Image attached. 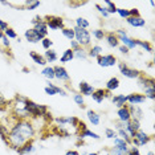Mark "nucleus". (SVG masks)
<instances>
[{"label":"nucleus","instance_id":"nucleus-1","mask_svg":"<svg viewBox=\"0 0 155 155\" xmlns=\"http://www.w3.org/2000/svg\"><path fill=\"white\" fill-rule=\"evenodd\" d=\"M12 126L21 134L27 140H33L35 134H36V129H35L32 121H29V119H16Z\"/></svg>","mask_w":155,"mask_h":155},{"label":"nucleus","instance_id":"nucleus-2","mask_svg":"<svg viewBox=\"0 0 155 155\" xmlns=\"http://www.w3.org/2000/svg\"><path fill=\"white\" fill-rule=\"evenodd\" d=\"M27 100L28 98L21 97V96H16L15 100L11 102V107L13 114L17 117V119H28L29 115L27 113Z\"/></svg>","mask_w":155,"mask_h":155},{"label":"nucleus","instance_id":"nucleus-3","mask_svg":"<svg viewBox=\"0 0 155 155\" xmlns=\"http://www.w3.org/2000/svg\"><path fill=\"white\" fill-rule=\"evenodd\" d=\"M27 142H28V140L24 138L21 134L17 131L13 126H11L9 133H8V139H7V146H9L11 149H15L17 151L20 147H23Z\"/></svg>","mask_w":155,"mask_h":155},{"label":"nucleus","instance_id":"nucleus-4","mask_svg":"<svg viewBox=\"0 0 155 155\" xmlns=\"http://www.w3.org/2000/svg\"><path fill=\"white\" fill-rule=\"evenodd\" d=\"M27 113L32 119L43 118L48 113V107L44 105H38L31 100H27Z\"/></svg>","mask_w":155,"mask_h":155},{"label":"nucleus","instance_id":"nucleus-5","mask_svg":"<svg viewBox=\"0 0 155 155\" xmlns=\"http://www.w3.org/2000/svg\"><path fill=\"white\" fill-rule=\"evenodd\" d=\"M74 31V40L78 43L81 48H86L90 47V41H91V35L87 29H82V28H73Z\"/></svg>","mask_w":155,"mask_h":155},{"label":"nucleus","instance_id":"nucleus-6","mask_svg":"<svg viewBox=\"0 0 155 155\" xmlns=\"http://www.w3.org/2000/svg\"><path fill=\"white\" fill-rule=\"evenodd\" d=\"M44 21L47 23L48 29H52V31L64 29L65 28L64 19H62V17H58V16H45Z\"/></svg>","mask_w":155,"mask_h":155},{"label":"nucleus","instance_id":"nucleus-7","mask_svg":"<svg viewBox=\"0 0 155 155\" xmlns=\"http://www.w3.org/2000/svg\"><path fill=\"white\" fill-rule=\"evenodd\" d=\"M115 35H117L119 43H122L123 47H126V48L129 49V51H130V49L137 48V47H135V40H134V38H131V37H129L125 29H118L117 32H115Z\"/></svg>","mask_w":155,"mask_h":155},{"label":"nucleus","instance_id":"nucleus-8","mask_svg":"<svg viewBox=\"0 0 155 155\" xmlns=\"http://www.w3.org/2000/svg\"><path fill=\"white\" fill-rule=\"evenodd\" d=\"M151 140V137L147 134L146 131H142V130H138L135 133V135L131 138V143L134 144L135 147H139V146H144L147 144Z\"/></svg>","mask_w":155,"mask_h":155},{"label":"nucleus","instance_id":"nucleus-9","mask_svg":"<svg viewBox=\"0 0 155 155\" xmlns=\"http://www.w3.org/2000/svg\"><path fill=\"white\" fill-rule=\"evenodd\" d=\"M119 70H121L122 76H125L126 78H130V80L139 78V76H140V72H139V70L130 68V66H127V65L125 64V62H121V64H119Z\"/></svg>","mask_w":155,"mask_h":155},{"label":"nucleus","instance_id":"nucleus-10","mask_svg":"<svg viewBox=\"0 0 155 155\" xmlns=\"http://www.w3.org/2000/svg\"><path fill=\"white\" fill-rule=\"evenodd\" d=\"M97 62L100 66H104V68H109V66H114L117 64V58L113 54H101L100 57L97 58Z\"/></svg>","mask_w":155,"mask_h":155},{"label":"nucleus","instance_id":"nucleus-11","mask_svg":"<svg viewBox=\"0 0 155 155\" xmlns=\"http://www.w3.org/2000/svg\"><path fill=\"white\" fill-rule=\"evenodd\" d=\"M24 37L27 38V41L32 44H37V43H41V40L44 38L43 35H40L37 32L35 28H31V29H27L25 33H24Z\"/></svg>","mask_w":155,"mask_h":155},{"label":"nucleus","instance_id":"nucleus-12","mask_svg":"<svg viewBox=\"0 0 155 155\" xmlns=\"http://www.w3.org/2000/svg\"><path fill=\"white\" fill-rule=\"evenodd\" d=\"M53 68H54V78L56 80H58L60 82H68L70 80L68 70H66L64 66L57 65V66H53Z\"/></svg>","mask_w":155,"mask_h":155},{"label":"nucleus","instance_id":"nucleus-13","mask_svg":"<svg viewBox=\"0 0 155 155\" xmlns=\"http://www.w3.org/2000/svg\"><path fill=\"white\" fill-rule=\"evenodd\" d=\"M138 85H139L140 89L144 91V90L150 89V87H155V81H154V78H151V77L140 74L139 78H138Z\"/></svg>","mask_w":155,"mask_h":155},{"label":"nucleus","instance_id":"nucleus-14","mask_svg":"<svg viewBox=\"0 0 155 155\" xmlns=\"http://www.w3.org/2000/svg\"><path fill=\"white\" fill-rule=\"evenodd\" d=\"M90 97L93 98V101H96L97 104H101L105 98L111 97V94H110V91H107L106 89H96Z\"/></svg>","mask_w":155,"mask_h":155},{"label":"nucleus","instance_id":"nucleus-15","mask_svg":"<svg viewBox=\"0 0 155 155\" xmlns=\"http://www.w3.org/2000/svg\"><path fill=\"white\" fill-rule=\"evenodd\" d=\"M144 101H146V97L139 93H133V94H129L127 96V104L133 105V106H138V105L143 104Z\"/></svg>","mask_w":155,"mask_h":155},{"label":"nucleus","instance_id":"nucleus-16","mask_svg":"<svg viewBox=\"0 0 155 155\" xmlns=\"http://www.w3.org/2000/svg\"><path fill=\"white\" fill-rule=\"evenodd\" d=\"M117 115H118V121L122 122V123H126V122H129L130 119H131V114H130V110H129L127 105L123 106V107H119L118 111H117Z\"/></svg>","mask_w":155,"mask_h":155},{"label":"nucleus","instance_id":"nucleus-17","mask_svg":"<svg viewBox=\"0 0 155 155\" xmlns=\"http://www.w3.org/2000/svg\"><path fill=\"white\" fill-rule=\"evenodd\" d=\"M78 89H80V94H81L82 97H90L91 94H93V91L96 90V89L93 87V85H90V84L85 82V81L80 82Z\"/></svg>","mask_w":155,"mask_h":155},{"label":"nucleus","instance_id":"nucleus-18","mask_svg":"<svg viewBox=\"0 0 155 155\" xmlns=\"http://www.w3.org/2000/svg\"><path fill=\"white\" fill-rule=\"evenodd\" d=\"M126 21H127L129 25H131L134 28H142V27L146 25V20H144L143 17H140V16H138V17H127Z\"/></svg>","mask_w":155,"mask_h":155},{"label":"nucleus","instance_id":"nucleus-19","mask_svg":"<svg viewBox=\"0 0 155 155\" xmlns=\"http://www.w3.org/2000/svg\"><path fill=\"white\" fill-rule=\"evenodd\" d=\"M105 40L107 41L109 47H111V48H118L119 47V40H118L117 35H115L114 32H107L106 35H105Z\"/></svg>","mask_w":155,"mask_h":155},{"label":"nucleus","instance_id":"nucleus-20","mask_svg":"<svg viewBox=\"0 0 155 155\" xmlns=\"http://www.w3.org/2000/svg\"><path fill=\"white\" fill-rule=\"evenodd\" d=\"M111 101H113V104H114L118 109L123 107V106H126V105H127V96H125V94H117V96L111 97Z\"/></svg>","mask_w":155,"mask_h":155},{"label":"nucleus","instance_id":"nucleus-21","mask_svg":"<svg viewBox=\"0 0 155 155\" xmlns=\"http://www.w3.org/2000/svg\"><path fill=\"white\" fill-rule=\"evenodd\" d=\"M84 138H93V139H100L101 137L98 135L97 133L91 131V130H89V129H85V130H81V131H78V139H80V142H81V140H84Z\"/></svg>","mask_w":155,"mask_h":155},{"label":"nucleus","instance_id":"nucleus-22","mask_svg":"<svg viewBox=\"0 0 155 155\" xmlns=\"http://www.w3.org/2000/svg\"><path fill=\"white\" fill-rule=\"evenodd\" d=\"M35 150H36V147H35V144H33V140H28L23 147H20V149L17 150V153L20 155H27V154H32Z\"/></svg>","mask_w":155,"mask_h":155},{"label":"nucleus","instance_id":"nucleus-23","mask_svg":"<svg viewBox=\"0 0 155 155\" xmlns=\"http://www.w3.org/2000/svg\"><path fill=\"white\" fill-rule=\"evenodd\" d=\"M86 117H87L89 122H90L93 126H98V125L101 123V115L98 114V113H96L94 110H87Z\"/></svg>","mask_w":155,"mask_h":155},{"label":"nucleus","instance_id":"nucleus-24","mask_svg":"<svg viewBox=\"0 0 155 155\" xmlns=\"http://www.w3.org/2000/svg\"><path fill=\"white\" fill-rule=\"evenodd\" d=\"M127 106H129L130 114H131V118L139 119V121L143 118V110L139 106H133V105H127Z\"/></svg>","mask_w":155,"mask_h":155},{"label":"nucleus","instance_id":"nucleus-25","mask_svg":"<svg viewBox=\"0 0 155 155\" xmlns=\"http://www.w3.org/2000/svg\"><path fill=\"white\" fill-rule=\"evenodd\" d=\"M129 146L122 147V146H113L109 150V155H127Z\"/></svg>","mask_w":155,"mask_h":155},{"label":"nucleus","instance_id":"nucleus-26","mask_svg":"<svg viewBox=\"0 0 155 155\" xmlns=\"http://www.w3.org/2000/svg\"><path fill=\"white\" fill-rule=\"evenodd\" d=\"M102 48L100 45H93V47L89 48V51H87V57H91V58H98L102 54Z\"/></svg>","mask_w":155,"mask_h":155},{"label":"nucleus","instance_id":"nucleus-27","mask_svg":"<svg viewBox=\"0 0 155 155\" xmlns=\"http://www.w3.org/2000/svg\"><path fill=\"white\" fill-rule=\"evenodd\" d=\"M118 87H119V80L117 77H111V78L106 82V90L110 91V93L114 90H117Z\"/></svg>","mask_w":155,"mask_h":155},{"label":"nucleus","instance_id":"nucleus-28","mask_svg":"<svg viewBox=\"0 0 155 155\" xmlns=\"http://www.w3.org/2000/svg\"><path fill=\"white\" fill-rule=\"evenodd\" d=\"M41 74H43L48 81L54 80V68L53 66H44L41 70Z\"/></svg>","mask_w":155,"mask_h":155},{"label":"nucleus","instance_id":"nucleus-29","mask_svg":"<svg viewBox=\"0 0 155 155\" xmlns=\"http://www.w3.org/2000/svg\"><path fill=\"white\" fill-rule=\"evenodd\" d=\"M44 60H45V62H54V61H57V53H56V51H53V49H49V51H47L44 53Z\"/></svg>","mask_w":155,"mask_h":155},{"label":"nucleus","instance_id":"nucleus-30","mask_svg":"<svg viewBox=\"0 0 155 155\" xmlns=\"http://www.w3.org/2000/svg\"><path fill=\"white\" fill-rule=\"evenodd\" d=\"M73 54H74V58L77 60H82V61H86L87 60V51L85 48H78L76 51H73Z\"/></svg>","mask_w":155,"mask_h":155},{"label":"nucleus","instance_id":"nucleus-31","mask_svg":"<svg viewBox=\"0 0 155 155\" xmlns=\"http://www.w3.org/2000/svg\"><path fill=\"white\" fill-rule=\"evenodd\" d=\"M29 56H31V58L33 60V62H36L37 65L47 66V62H45L44 57H43V56H41L40 53H36V52H29Z\"/></svg>","mask_w":155,"mask_h":155},{"label":"nucleus","instance_id":"nucleus-32","mask_svg":"<svg viewBox=\"0 0 155 155\" xmlns=\"http://www.w3.org/2000/svg\"><path fill=\"white\" fill-rule=\"evenodd\" d=\"M135 47L142 48L143 51L149 52V53H153V45H151L149 41H143V40H135Z\"/></svg>","mask_w":155,"mask_h":155},{"label":"nucleus","instance_id":"nucleus-33","mask_svg":"<svg viewBox=\"0 0 155 155\" xmlns=\"http://www.w3.org/2000/svg\"><path fill=\"white\" fill-rule=\"evenodd\" d=\"M33 28H35V29H36L40 35H43L44 37H47V35H48V31H49V29H48V27H47V23H45L44 20H43V21H40L38 24H36V25H35Z\"/></svg>","mask_w":155,"mask_h":155},{"label":"nucleus","instance_id":"nucleus-34","mask_svg":"<svg viewBox=\"0 0 155 155\" xmlns=\"http://www.w3.org/2000/svg\"><path fill=\"white\" fill-rule=\"evenodd\" d=\"M73 58H74V54H73L72 49L69 48V49H66L64 53H62L61 58H60V62H61V64H64V62H70Z\"/></svg>","mask_w":155,"mask_h":155},{"label":"nucleus","instance_id":"nucleus-35","mask_svg":"<svg viewBox=\"0 0 155 155\" xmlns=\"http://www.w3.org/2000/svg\"><path fill=\"white\" fill-rule=\"evenodd\" d=\"M24 4V9H28V11H33L40 7L41 3L40 2H35V0H27V2L23 3Z\"/></svg>","mask_w":155,"mask_h":155},{"label":"nucleus","instance_id":"nucleus-36","mask_svg":"<svg viewBox=\"0 0 155 155\" xmlns=\"http://www.w3.org/2000/svg\"><path fill=\"white\" fill-rule=\"evenodd\" d=\"M115 133H117V137H119L121 139H123L127 144L131 143V138H130V135L127 134V131H126L125 129H118Z\"/></svg>","mask_w":155,"mask_h":155},{"label":"nucleus","instance_id":"nucleus-37","mask_svg":"<svg viewBox=\"0 0 155 155\" xmlns=\"http://www.w3.org/2000/svg\"><path fill=\"white\" fill-rule=\"evenodd\" d=\"M104 7L106 8V11H107L109 15H113V13L117 12V5H115L113 2H110V0H105V2H104Z\"/></svg>","mask_w":155,"mask_h":155},{"label":"nucleus","instance_id":"nucleus-38","mask_svg":"<svg viewBox=\"0 0 155 155\" xmlns=\"http://www.w3.org/2000/svg\"><path fill=\"white\" fill-rule=\"evenodd\" d=\"M8 133H9L8 126L3 125V123L0 122V137H2V139L4 140L5 144H7V139H8Z\"/></svg>","mask_w":155,"mask_h":155},{"label":"nucleus","instance_id":"nucleus-39","mask_svg":"<svg viewBox=\"0 0 155 155\" xmlns=\"http://www.w3.org/2000/svg\"><path fill=\"white\" fill-rule=\"evenodd\" d=\"M61 33L64 35V37H66L68 40H74V31H73V28H64V29H61Z\"/></svg>","mask_w":155,"mask_h":155},{"label":"nucleus","instance_id":"nucleus-40","mask_svg":"<svg viewBox=\"0 0 155 155\" xmlns=\"http://www.w3.org/2000/svg\"><path fill=\"white\" fill-rule=\"evenodd\" d=\"M73 101H74L81 109L85 107V97H82L80 93H76L74 96H73Z\"/></svg>","mask_w":155,"mask_h":155},{"label":"nucleus","instance_id":"nucleus-41","mask_svg":"<svg viewBox=\"0 0 155 155\" xmlns=\"http://www.w3.org/2000/svg\"><path fill=\"white\" fill-rule=\"evenodd\" d=\"M76 27L82 28V29H87L89 28V21L86 19H84V17H78V19H76Z\"/></svg>","mask_w":155,"mask_h":155},{"label":"nucleus","instance_id":"nucleus-42","mask_svg":"<svg viewBox=\"0 0 155 155\" xmlns=\"http://www.w3.org/2000/svg\"><path fill=\"white\" fill-rule=\"evenodd\" d=\"M105 35H106V32H105L104 29H94L93 31V37L96 38V40H104Z\"/></svg>","mask_w":155,"mask_h":155},{"label":"nucleus","instance_id":"nucleus-43","mask_svg":"<svg viewBox=\"0 0 155 155\" xmlns=\"http://www.w3.org/2000/svg\"><path fill=\"white\" fill-rule=\"evenodd\" d=\"M143 96L146 97V100H155V87H150V89L144 90Z\"/></svg>","mask_w":155,"mask_h":155},{"label":"nucleus","instance_id":"nucleus-44","mask_svg":"<svg viewBox=\"0 0 155 155\" xmlns=\"http://www.w3.org/2000/svg\"><path fill=\"white\" fill-rule=\"evenodd\" d=\"M41 45H43V48L45 49V51H49V49H52L53 41H52L51 38H48V37H44L43 40H41Z\"/></svg>","mask_w":155,"mask_h":155},{"label":"nucleus","instance_id":"nucleus-45","mask_svg":"<svg viewBox=\"0 0 155 155\" xmlns=\"http://www.w3.org/2000/svg\"><path fill=\"white\" fill-rule=\"evenodd\" d=\"M4 36L8 38V40H9V38H12V40H13V38H17V33L12 29V28L8 27V28H7V29L4 31Z\"/></svg>","mask_w":155,"mask_h":155},{"label":"nucleus","instance_id":"nucleus-46","mask_svg":"<svg viewBox=\"0 0 155 155\" xmlns=\"http://www.w3.org/2000/svg\"><path fill=\"white\" fill-rule=\"evenodd\" d=\"M115 13H118L119 17H122V19H127V17H130L129 15V9H125V8H117V12Z\"/></svg>","mask_w":155,"mask_h":155},{"label":"nucleus","instance_id":"nucleus-47","mask_svg":"<svg viewBox=\"0 0 155 155\" xmlns=\"http://www.w3.org/2000/svg\"><path fill=\"white\" fill-rule=\"evenodd\" d=\"M105 135H106V138H109V139H114L115 137H117V133H115L114 129H106L105 130Z\"/></svg>","mask_w":155,"mask_h":155},{"label":"nucleus","instance_id":"nucleus-48","mask_svg":"<svg viewBox=\"0 0 155 155\" xmlns=\"http://www.w3.org/2000/svg\"><path fill=\"white\" fill-rule=\"evenodd\" d=\"M96 8L98 9V12H100V13H101V15L104 16V17H109V16H110V15H109V13H107L106 8H105L104 5H101V4H98V3H97V4H96Z\"/></svg>","mask_w":155,"mask_h":155},{"label":"nucleus","instance_id":"nucleus-49","mask_svg":"<svg viewBox=\"0 0 155 155\" xmlns=\"http://www.w3.org/2000/svg\"><path fill=\"white\" fill-rule=\"evenodd\" d=\"M0 44L5 49H9V41H8V38L4 36V32H3V35H0Z\"/></svg>","mask_w":155,"mask_h":155},{"label":"nucleus","instance_id":"nucleus-50","mask_svg":"<svg viewBox=\"0 0 155 155\" xmlns=\"http://www.w3.org/2000/svg\"><path fill=\"white\" fill-rule=\"evenodd\" d=\"M114 146H122V147H126V146H129V144L126 143L123 139L119 138V137H115V138H114Z\"/></svg>","mask_w":155,"mask_h":155},{"label":"nucleus","instance_id":"nucleus-51","mask_svg":"<svg viewBox=\"0 0 155 155\" xmlns=\"http://www.w3.org/2000/svg\"><path fill=\"white\" fill-rule=\"evenodd\" d=\"M8 104H9V102L7 101L5 98L2 96V94H0V110H5L7 106H8Z\"/></svg>","mask_w":155,"mask_h":155},{"label":"nucleus","instance_id":"nucleus-52","mask_svg":"<svg viewBox=\"0 0 155 155\" xmlns=\"http://www.w3.org/2000/svg\"><path fill=\"white\" fill-rule=\"evenodd\" d=\"M130 122H131V125L134 126V129L138 131V130H140V121L139 119H135V118H131L130 119Z\"/></svg>","mask_w":155,"mask_h":155},{"label":"nucleus","instance_id":"nucleus-53","mask_svg":"<svg viewBox=\"0 0 155 155\" xmlns=\"http://www.w3.org/2000/svg\"><path fill=\"white\" fill-rule=\"evenodd\" d=\"M127 155H140L138 147H129V151H127Z\"/></svg>","mask_w":155,"mask_h":155},{"label":"nucleus","instance_id":"nucleus-54","mask_svg":"<svg viewBox=\"0 0 155 155\" xmlns=\"http://www.w3.org/2000/svg\"><path fill=\"white\" fill-rule=\"evenodd\" d=\"M129 15H130V17H138V16H140V15H139V11H138L137 8L129 9Z\"/></svg>","mask_w":155,"mask_h":155},{"label":"nucleus","instance_id":"nucleus-55","mask_svg":"<svg viewBox=\"0 0 155 155\" xmlns=\"http://www.w3.org/2000/svg\"><path fill=\"white\" fill-rule=\"evenodd\" d=\"M44 20V17H41V16H35L33 19H32V24H33V27L36 25V24H38L40 21H43Z\"/></svg>","mask_w":155,"mask_h":155},{"label":"nucleus","instance_id":"nucleus-56","mask_svg":"<svg viewBox=\"0 0 155 155\" xmlns=\"http://www.w3.org/2000/svg\"><path fill=\"white\" fill-rule=\"evenodd\" d=\"M45 93L49 94V96H54V94H57L54 91V89H52L51 86H45Z\"/></svg>","mask_w":155,"mask_h":155},{"label":"nucleus","instance_id":"nucleus-57","mask_svg":"<svg viewBox=\"0 0 155 155\" xmlns=\"http://www.w3.org/2000/svg\"><path fill=\"white\" fill-rule=\"evenodd\" d=\"M78 48H80V45H78V43H77L76 40L70 41V49H72V51H76V49H78Z\"/></svg>","mask_w":155,"mask_h":155},{"label":"nucleus","instance_id":"nucleus-58","mask_svg":"<svg viewBox=\"0 0 155 155\" xmlns=\"http://www.w3.org/2000/svg\"><path fill=\"white\" fill-rule=\"evenodd\" d=\"M7 28H8V24H7V23L4 21V20L0 19V31H2V32H4Z\"/></svg>","mask_w":155,"mask_h":155},{"label":"nucleus","instance_id":"nucleus-59","mask_svg":"<svg viewBox=\"0 0 155 155\" xmlns=\"http://www.w3.org/2000/svg\"><path fill=\"white\" fill-rule=\"evenodd\" d=\"M118 49H119V52H121V53H123V54H127V53H129V49L126 48V47H123V45H119Z\"/></svg>","mask_w":155,"mask_h":155},{"label":"nucleus","instance_id":"nucleus-60","mask_svg":"<svg viewBox=\"0 0 155 155\" xmlns=\"http://www.w3.org/2000/svg\"><path fill=\"white\" fill-rule=\"evenodd\" d=\"M65 155H80V153L77 150H70V151H68Z\"/></svg>","mask_w":155,"mask_h":155},{"label":"nucleus","instance_id":"nucleus-61","mask_svg":"<svg viewBox=\"0 0 155 155\" xmlns=\"http://www.w3.org/2000/svg\"><path fill=\"white\" fill-rule=\"evenodd\" d=\"M87 155H100V154H98V153H89Z\"/></svg>","mask_w":155,"mask_h":155},{"label":"nucleus","instance_id":"nucleus-62","mask_svg":"<svg viewBox=\"0 0 155 155\" xmlns=\"http://www.w3.org/2000/svg\"><path fill=\"white\" fill-rule=\"evenodd\" d=\"M147 155H154V153H153V151H150V153L147 154Z\"/></svg>","mask_w":155,"mask_h":155},{"label":"nucleus","instance_id":"nucleus-63","mask_svg":"<svg viewBox=\"0 0 155 155\" xmlns=\"http://www.w3.org/2000/svg\"><path fill=\"white\" fill-rule=\"evenodd\" d=\"M0 35H3V32H2V31H0Z\"/></svg>","mask_w":155,"mask_h":155}]
</instances>
